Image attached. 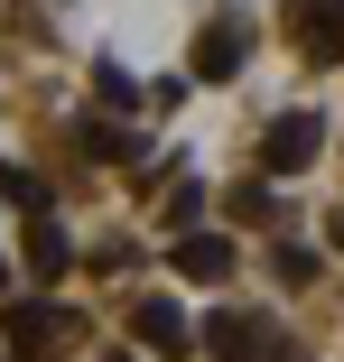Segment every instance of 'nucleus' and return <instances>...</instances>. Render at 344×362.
I'll list each match as a JSON object with an SVG mask.
<instances>
[{"label": "nucleus", "mask_w": 344, "mask_h": 362, "mask_svg": "<svg viewBox=\"0 0 344 362\" xmlns=\"http://www.w3.org/2000/svg\"><path fill=\"white\" fill-rule=\"evenodd\" d=\"M130 334H140V353H159V362H186L195 353V325H186L177 298H130Z\"/></svg>", "instance_id": "nucleus-4"}, {"label": "nucleus", "mask_w": 344, "mask_h": 362, "mask_svg": "<svg viewBox=\"0 0 344 362\" xmlns=\"http://www.w3.org/2000/svg\"><path fill=\"white\" fill-rule=\"evenodd\" d=\"M316 149H326V121H316V112H280V121L260 130V168H270V177L316 168Z\"/></svg>", "instance_id": "nucleus-3"}, {"label": "nucleus", "mask_w": 344, "mask_h": 362, "mask_svg": "<svg viewBox=\"0 0 344 362\" xmlns=\"http://www.w3.org/2000/svg\"><path fill=\"white\" fill-rule=\"evenodd\" d=\"M233 214H242V223H270L280 204H270V186H242V195H233Z\"/></svg>", "instance_id": "nucleus-11"}, {"label": "nucleus", "mask_w": 344, "mask_h": 362, "mask_svg": "<svg viewBox=\"0 0 344 362\" xmlns=\"http://www.w3.org/2000/svg\"><path fill=\"white\" fill-rule=\"evenodd\" d=\"M205 344H214V362H307V353H289V334L270 316H242V307H224L205 325Z\"/></svg>", "instance_id": "nucleus-2"}, {"label": "nucleus", "mask_w": 344, "mask_h": 362, "mask_svg": "<svg viewBox=\"0 0 344 362\" xmlns=\"http://www.w3.org/2000/svg\"><path fill=\"white\" fill-rule=\"evenodd\" d=\"M168 269H186V279L214 288V279H233V242H224V233H177V242H168Z\"/></svg>", "instance_id": "nucleus-7"}, {"label": "nucleus", "mask_w": 344, "mask_h": 362, "mask_svg": "<svg viewBox=\"0 0 344 362\" xmlns=\"http://www.w3.org/2000/svg\"><path fill=\"white\" fill-rule=\"evenodd\" d=\"M270 269H280V279H289V288H307V279H316V260H307V251H298V242H289V251H280V260H270Z\"/></svg>", "instance_id": "nucleus-13"}, {"label": "nucleus", "mask_w": 344, "mask_h": 362, "mask_svg": "<svg viewBox=\"0 0 344 362\" xmlns=\"http://www.w3.org/2000/svg\"><path fill=\"white\" fill-rule=\"evenodd\" d=\"M289 37L307 65H335L344 56V0H289Z\"/></svg>", "instance_id": "nucleus-5"}, {"label": "nucleus", "mask_w": 344, "mask_h": 362, "mask_svg": "<svg viewBox=\"0 0 344 362\" xmlns=\"http://www.w3.org/2000/svg\"><path fill=\"white\" fill-rule=\"evenodd\" d=\"M28 260H38V279L65 269V233H56V214H38V223H28Z\"/></svg>", "instance_id": "nucleus-10"}, {"label": "nucleus", "mask_w": 344, "mask_h": 362, "mask_svg": "<svg viewBox=\"0 0 344 362\" xmlns=\"http://www.w3.org/2000/svg\"><path fill=\"white\" fill-rule=\"evenodd\" d=\"M0 204H10L19 223H38V214H47L56 195H47V177H28V168H0Z\"/></svg>", "instance_id": "nucleus-9"}, {"label": "nucleus", "mask_w": 344, "mask_h": 362, "mask_svg": "<svg viewBox=\"0 0 344 362\" xmlns=\"http://www.w3.org/2000/svg\"><path fill=\"white\" fill-rule=\"evenodd\" d=\"M0 334H10V353H19V362H65V353L84 344V325L65 316V307H47V298H19L10 316H0Z\"/></svg>", "instance_id": "nucleus-1"}, {"label": "nucleus", "mask_w": 344, "mask_h": 362, "mask_svg": "<svg viewBox=\"0 0 344 362\" xmlns=\"http://www.w3.org/2000/svg\"><path fill=\"white\" fill-rule=\"evenodd\" d=\"M0 288H10V260H0Z\"/></svg>", "instance_id": "nucleus-15"}, {"label": "nucleus", "mask_w": 344, "mask_h": 362, "mask_svg": "<svg viewBox=\"0 0 344 362\" xmlns=\"http://www.w3.org/2000/svg\"><path fill=\"white\" fill-rule=\"evenodd\" d=\"M103 362H130V353H103Z\"/></svg>", "instance_id": "nucleus-16"}, {"label": "nucleus", "mask_w": 344, "mask_h": 362, "mask_svg": "<svg viewBox=\"0 0 344 362\" xmlns=\"http://www.w3.org/2000/svg\"><path fill=\"white\" fill-rule=\"evenodd\" d=\"M242 56H251V28L224 10V19H205V37H195V75L205 84H224V75H242Z\"/></svg>", "instance_id": "nucleus-6"}, {"label": "nucleus", "mask_w": 344, "mask_h": 362, "mask_svg": "<svg viewBox=\"0 0 344 362\" xmlns=\"http://www.w3.org/2000/svg\"><path fill=\"white\" fill-rule=\"evenodd\" d=\"M84 158L130 168V158H140V130H130V121H84Z\"/></svg>", "instance_id": "nucleus-8"}, {"label": "nucleus", "mask_w": 344, "mask_h": 362, "mask_svg": "<svg viewBox=\"0 0 344 362\" xmlns=\"http://www.w3.org/2000/svg\"><path fill=\"white\" fill-rule=\"evenodd\" d=\"M195 214H205V195H195V186H177V195H168V223H177V233H195Z\"/></svg>", "instance_id": "nucleus-12"}, {"label": "nucleus", "mask_w": 344, "mask_h": 362, "mask_svg": "<svg viewBox=\"0 0 344 362\" xmlns=\"http://www.w3.org/2000/svg\"><path fill=\"white\" fill-rule=\"evenodd\" d=\"M326 242H335V251H344V214H335V223H326Z\"/></svg>", "instance_id": "nucleus-14"}]
</instances>
